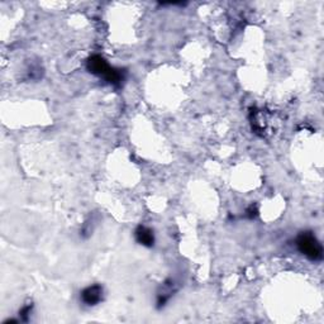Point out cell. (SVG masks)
<instances>
[{
  "mask_svg": "<svg viewBox=\"0 0 324 324\" xmlns=\"http://www.w3.org/2000/svg\"><path fill=\"white\" fill-rule=\"evenodd\" d=\"M103 287L100 285H90L81 291V302L87 307H94L103 300Z\"/></svg>",
  "mask_w": 324,
  "mask_h": 324,
  "instance_id": "cell-3",
  "label": "cell"
},
{
  "mask_svg": "<svg viewBox=\"0 0 324 324\" xmlns=\"http://www.w3.org/2000/svg\"><path fill=\"white\" fill-rule=\"evenodd\" d=\"M134 235H136V240L139 245L146 246V247H152L155 245L154 232L144 225H139L134 232Z\"/></svg>",
  "mask_w": 324,
  "mask_h": 324,
  "instance_id": "cell-4",
  "label": "cell"
},
{
  "mask_svg": "<svg viewBox=\"0 0 324 324\" xmlns=\"http://www.w3.org/2000/svg\"><path fill=\"white\" fill-rule=\"evenodd\" d=\"M31 312H32V305H25V307H23L22 310L19 312V315L22 317V320L27 322L28 315L31 314Z\"/></svg>",
  "mask_w": 324,
  "mask_h": 324,
  "instance_id": "cell-6",
  "label": "cell"
},
{
  "mask_svg": "<svg viewBox=\"0 0 324 324\" xmlns=\"http://www.w3.org/2000/svg\"><path fill=\"white\" fill-rule=\"evenodd\" d=\"M173 292H175V284H173L172 280H167L162 285V290L157 295V305H159V308L166 304V302L172 297Z\"/></svg>",
  "mask_w": 324,
  "mask_h": 324,
  "instance_id": "cell-5",
  "label": "cell"
},
{
  "mask_svg": "<svg viewBox=\"0 0 324 324\" xmlns=\"http://www.w3.org/2000/svg\"><path fill=\"white\" fill-rule=\"evenodd\" d=\"M247 216L250 218H255L256 216H257V209L253 208V205H251L250 208L247 209Z\"/></svg>",
  "mask_w": 324,
  "mask_h": 324,
  "instance_id": "cell-7",
  "label": "cell"
},
{
  "mask_svg": "<svg viewBox=\"0 0 324 324\" xmlns=\"http://www.w3.org/2000/svg\"><path fill=\"white\" fill-rule=\"evenodd\" d=\"M87 70L92 74L103 77L105 81L115 87L121 86L122 82L124 81V72L122 70L110 66L105 61L104 57L99 56V54H94L87 60Z\"/></svg>",
  "mask_w": 324,
  "mask_h": 324,
  "instance_id": "cell-1",
  "label": "cell"
},
{
  "mask_svg": "<svg viewBox=\"0 0 324 324\" xmlns=\"http://www.w3.org/2000/svg\"><path fill=\"white\" fill-rule=\"evenodd\" d=\"M297 247L305 257L312 261L323 258V247L312 232H302L297 238Z\"/></svg>",
  "mask_w": 324,
  "mask_h": 324,
  "instance_id": "cell-2",
  "label": "cell"
}]
</instances>
